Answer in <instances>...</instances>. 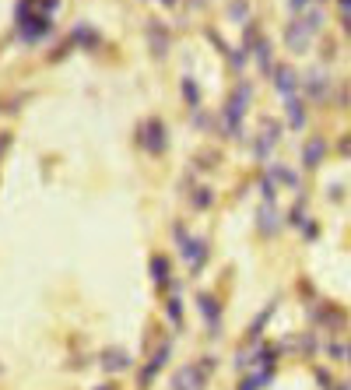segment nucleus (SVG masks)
I'll list each match as a JSON object with an SVG mask.
<instances>
[{
    "label": "nucleus",
    "mask_w": 351,
    "mask_h": 390,
    "mask_svg": "<svg viewBox=\"0 0 351 390\" xmlns=\"http://www.w3.org/2000/svg\"><path fill=\"white\" fill-rule=\"evenodd\" d=\"M211 373H214V359L211 355L201 359V362H190V366H183L180 373L172 376V390H204Z\"/></svg>",
    "instance_id": "nucleus-1"
},
{
    "label": "nucleus",
    "mask_w": 351,
    "mask_h": 390,
    "mask_svg": "<svg viewBox=\"0 0 351 390\" xmlns=\"http://www.w3.org/2000/svg\"><path fill=\"white\" fill-rule=\"evenodd\" d=\"M137 144H141V148H148L151 155H162V151L169 148V127H165L158 117L144 120V123L137 127Z\"/></svg>",
    "instance_id": "nucleus-2"
},
{
    "label": "nucleus",
    "mask_w": 351,
    "mask_h": 390,
    "mask_svg": "<svg viewBox=\"0 0 351 390\" xmlns=\"http://www.w3.org/2000/svg\"><path fill=\"white\" fill-rule=\"evenodd\" d=\"M176 239H180V246H183V260H187L190 271L197 274V271L208 264V257H211V253H208V243H204L201 236H187L183 229H176Z\"/></svg>",
    "instance_id": "nucleus-3"
},
{
    "label": "nucleus",
    "mask_w": 351,
    "mask_h": 390,
    "mask_svg": "<svg viewBox=\"0 0 351 390\" xmlns=\"http://www.w3.org/2000/svg\"><path fill=\"white\" fill-rule=\"evenodd\" d=\"M271 77H274V88H278V95H281V99H295V91L302 88L299 74H295L292 67H285V63H278V67L271 70Z\"/></svg>",
    "instance_id": "nucleus-4"
},
{
    "label": "nucleus",
    "mask_w": 351,
    "mask_h": 390,
    "mask_svg": "<svg viewBox=\"0 0 351 390\" xmlns=\"http://www.w3.org/2000/svg\"><path fill=\"white\" fill-rule=\"evenodd\" d=\"M148 267H151L155 285H158L162 292H169V288H172V264H169V257H165V253H155Z\"/></svg>",
    "instance_id": "nucleus-5"
},
{
    "label": "nucleus",
    "mask_w": 351,
    "mask_h": 390,
    "mask_svg": "<svg viewBox=\"0 0 351 390\" xmlns=\"http://www.w3.org/2000/svg\"><path fill=\"white\" fill-rule=\"evenodd\" d=\"M323 155H327V141H323V137H309V141L302 144V165H306V169H320Z\"/></svg>",
    "instance_id": "nucleus-6"
},
{
    "label": "nucleus",
    "mask_w": 351,
    "mask_h": 390,
    "mask_svg": "<svg viewBox=\"0 0 351 390\" xmlns=\"http://www.w3.org/2000/svg\"><path fill=\"white\" fill-rule=\"evenodd\" d=\"M169 352H172V341H165V345H162V348H158V352L151 355V362H148V369L141 373V387H151V380L158 376V369H162V366L169 362Z\"/></svg>",
    "instance_id": "nucleus-7"
},
{
    "label": "nucleus",
    "mask_w": 351,
    "mask_h": 390,
    "mask_svg": "<svg viewBox=\"0 0 351 390\" xmlns=\"http://www.w3.org/2000/svg\"><path fill=\"white\" fill-rule=\"evenodd\" d=\"M197 303H201V317H204V320H208V327L214 331V327H218V320H221V303H218L214 296H208V292H204V296H201Z\"/></svg>",
    "instance_id": "nucleus-8"
},
{
    "label": "nucleus",
    "mask_w": 351,
    "mask_h": 390,
    "mask_svg": "<svg viewBox=\"0 0 351 390\" xmlns=\"http://www.w3.org/2000/svg\"><path fill=\"white\" fill-rule=\"evenodd\" d=\"M278 222H281V215H278L274 204H263V208H260V232H263V236H274V232L281 229Z\"/></svg>",
    "instance_id": "nucleus-9"
},
{
    "label": "nucleus",
    "mask_w": 351,
    "mask_h": 390,
    "mask_svg": "<svg viewBox=\"0 0 351 390\" xmlns=\"http://www.w3.org/2000/svg\"><path fill=\"white\" fill-rule=\"evenodd\" d=\"M148 36H151V50H155V57H165V53H169V43H172V39H169V32H165V29L158 32V22H151Z\"/></svg>",
    "instance_id": "nucleus-10"
},
{
    "label": "nucleus",
    "mask_w": 351,
    "mask_h": 390,
    "mask_svg": "<svg viewBox=\"0 0 351 390\" xmlns=\"http://www.w3.org/2000/svg\"><path fill=\"white\" fill-rule=\"evenodd\" d=\"M102 366H106L109 373H120V369H127V366H130V355H127V352H120V348H113V352H106V355H102Z\"/></svg>",
    "instance_id": "nucleus-11"
},
{
    "label": "nucleus",
    "mask_w": 351,
    "mask_h": 390,
    "mask_svg": "<svg viewBox=\"0 0 351 390\" xmlns=\"http://www.w3.org/2000/svg\"><path fill=\"white\" fill-rule=\"evenodd\" d=\"M288 123H292V130H302V123H306V103H299V99H288Z\"/></svg>",
    "instance_id": "nucleus-12"
},
{
    "label": "nucleus",
    "mask_w": 351,
    "mask_h": 390,
    "mask_svg": "<svg viewBox=\"0 0 351 390\" xmlns=\"http://www.w3.org/2000/svg\"><path fill=\"white\" fill-rule=\"evenodd\" d=\"M183 99L190 103V110H201V88L194 77H183Z\"/></svg>",
    "instance_id": "nucleus-13"
},
{
    "label": "nucleus",
    "mask_w": 351,
    "mask_h": 390,
    "mask_svg": "<svg viewBox=\"0 0 351 390\" xmlns=\"http://www.w3.org/2000/svg\"><path fill=\"white\" fill-rule=\"evenodd\" d=\"M313 29H320V22H313V25H306V32H302V46L309 43V36H313ZM288 39H292V50H299V22L288 29Z\"/></svg>",
    "instance_id": "nucleus-14"
},
{
    "label": "nucleus",
    "mask_w": 351,
    "mask_h": 390,
    "mask_svg": "<svg viewBox=\"0 0 351 390\" xmlns=\"http://www.w3.org/2000/svg\"><path fill=\"white\" fill-rule=\"evenodd\" d=\"M165 313H169L172 324H180V320H183V303H180V296H172V299L165 303Z\"/></svg>",
    "instance_id": "nucleus-15"
},
{
    "label": "nucleus",
    "mask_w": 351,
    "mask_h": 390,
    "mask_svg": "<svg viewBox=\"0 0 351 390\" xmlns=\"http://www.w3.org/2000/svg\"><path fill=\"white\" fill-rule=\"evenodd\" d=\"M211 204H214L211 190H208V186H201V190H197V197H194V208H197V211H204V208H211Z\"/></svg>",
    "instance_id": "nucleus-16"
},
{
    "label": "nucleus",
    "mask_w": 351,
    "mask_h": 390,
    "mask_svg": "<svg viewBox=\"0 0 351 390\" xmlns=\"http://www.w3.org/2000/svg\"><path fill=\"white\" fill-rule=\"evenodd\" d=\"M337 8H341V11H344V15L351 18V0H337Z\"/></svg>",
    "instance_id": "nucleus-17"
},
{
    "label": "nucleus",
    "mask_w": 351,
    "mask_h": 390,
    "mask_svg": "<svg viewBox=\"0 0 351 390\" xmlns=\"http://www.w3.org/2000/svg\"><path fill=\"white\" fill-rule=\"evenodd\" d=\"M158 4H165V8H172V4H180V0H158Z\"/></svg>",
    "instance_id": "nucleus-18"
},
{
    "label": "nucleus",
    "mask_w": 351,
    "mask_h": 390,
    "mask_svg": "<svg viewBox=\"0 0 351 390\" xmlns=\"http://www.w3.org/2000/svg\"><path fill=\"white\" fill-rule=\"evenodd\" d=\"M95 390H113V383H106V387H95Z\"/></svg>",
    "instance_id": "nucleus-19"
},
{
    "label": "nucleus",
    "mask_w": 351,
    "mask_h": 390,
    "mask_svg": "<svg viewBox=\"0 0 351 390\" xmlns=\"http://www.w3.org/2000/svg\"><path fill=\"white\" fill-rule=\"evenodd\" d=\"M348 362H351V345H348Z\"/></svg>",
    "instance_id": "nucleus-20"
},
{
    "label": "nucleus",
    "mask_w": 351,
    "mask_h": 390,
    "mask_svg": "<svg viewBox=\"0 0 351 390\" xmlns=\"http://www.w3.org/2000/svg\"><path fill=\"white\" fill-rule=\"evenodd\" d=\"M334 390H348V387H334Z\"/></svg>",
    "instance_id": "nucleus-21"
}]
</instances>
